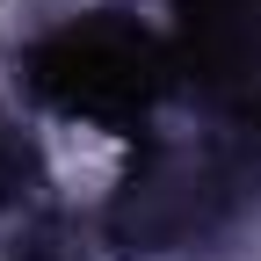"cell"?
<instances>
[{"instance_id":"1","label":"cell","mask_w":261,"mask_h":261,"mask_svg":"<svg viewBox=\"0 0 261 261\" xmlns=\"http://www.w3.org/2000/svg\"><path fill=\"white\" fill-rule=\"evenodd\" d=\"M37 181L73 218H102L130 189V138L94 116H51L37 130Z\"/></svg>"}]
</instances>
